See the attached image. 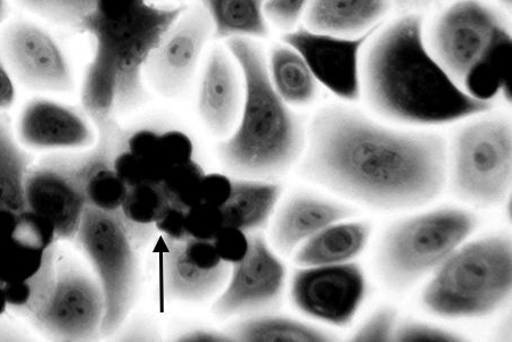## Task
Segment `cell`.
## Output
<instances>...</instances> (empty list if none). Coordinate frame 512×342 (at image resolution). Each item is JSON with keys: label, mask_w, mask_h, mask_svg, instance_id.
<instances>
[{"label": "cell", "mask_w": 512, "mask_h": 342, "mask_svg": "<svg viewBox=\"0 0 512 342\" xmlns=\"http://www.w3.org/2000/svg\"><path fill=\"white\" fill-rule=\"evenodd\" d=\"M303 178L381 212L434 202L448 177V150L435 133L383 127L343 105L317 112L309 125Z\"/></svg>", "instance_id": "6da1fadb"}, {"label": "cell", "mask_w": 512, "mask_h": 342, "mask_svg": "<svg viewBox=\"0 0 512 342\" xmlns=\"http://www.w3.org/2000/svg\"><path fill=\"white\" fill-rule=\"evenodd\" d=\"M363 48L361 87L368 105L387 120L439 125L491 111V102L467 94L429 52L420 14L379 28Z\"/></svg>", "instance_id": "7a4b0ae2"}, {"label": "cell", "mask_w": 512, "mask_h": 342, "mask_svg": "<svg viewBox=\"0 0 512 342\" xmlns=\"http://www.w3.org/2000/svg\"><path fill=\"white\" fill-rule=\"evenodd\" d=\"M227 46L242 73L244 102L235 130L219 145L220 160L238 177H279L305 149L302 123L272 86L262 48L243 38L227 40Z\"/></svg>", "instance_id": "3957f363"}, {"label": "cell", "mask_w": 512, "mask_h": 342, "mask_svg": "<svg viewBox=\"0 0 512 342\" xmlns=\"http://www.w3.org/2000/svg\"><path fill=\"white\" fill-rule=\"evenodd\" d=\"M185 6L160 7L147 0H97L79 31L88 33L119 75L117 112L142 106L147 98L144 66Z\"/></svg>", "instance_id": "277c9868"}, {"label": "cell", "mask_w": 512, "mask_h": 342, "mask_svg": "<svg viewBox=\"0 0 512 342\" xmlns=\"http://www.w3.org/2000/svg\"><path fill=\"white\" fill-rule=\"evenodd\" d=\"M511 289V238L489 236L454 250L428 283L423 303L440 318H484L508 302Z\"/></svg>", "instance_id": "5b68a950"}, {"label": "cell", "mask_w": 512, "mask_h": 342, "mask_svg": "<svg viewBox=\"0 0 512 342\" xmlns=\"http://www.w3.org/2000/svg\"><path fill=\"white\" fill-rule=\"evenodd\" d=\"M476 225L475 215L452 207L392 224L379 244L376 260L385 285L393 290L416 285L464 244Z\"/></svg>", "instance_id": "8992f818"}, {"label": "cell", "mask_w": 512, "mask_h": 342, "mask_svg": "<svg viewBox=\"0 0 512 342\" xmlns=\"http://www.w3.org/2000/svg\"><path fill=\"white\" fill-rule=\"evenodd\" d=\"M92 264L105 300L102 336L114 335L134 307L138 289L136 247L117 215L87 206L76 236Z\"/></svg>", "instance_id": "52a82bcc"}, {"label": "cell", "mask_w": 512, "mask_h": 342, "mask_svg": "<svg viewBox=\"0 0 512 342\" xmlns=\"http://www.w3.org/2000/svg\"><path fill=\"white\" fill-rule=\"evenodd\" d=\"M451 187L454 196L477 206H494L511 188V123L501 118L466 125L454 139Z\"/></svg>", "instance_id": "ba28073f"}, {"label": "cell", "mask_w": 512, "mask_h": 342, "mask_svg": "<svg viewBox=\"0 0 512 342\" xmlns=\"http://www.w3.org/2000/svg\"><path fill=\"white\" fill-rule=\"evenodd\" d=\"M502 27L499 15L481 0H458L437 16L429 52L459 85Z\"/></svg>", "instance_id": "9c48e42d"}, {"label": "cell", "mask_w": 512, "mask_h": 342, "mask_svg": "<svg viewBox=\"0 0 512 342\" xmlns=\"http://www.w3.org/2000/svg\"><path fill=\"white\" fill-rule=\"evenodd\" d=\"M105 300L96 278L73 264L59 263L56 286L33 323L45 335L63 341L102 336Z\"/></svg>", "instance_id": "30bf717a"}, {"label": "cell", "mask_w": 512, "mask_h": 342, "mask_svg": "<svg viewBox=\"0 0 512 342\" xmlns=\"http://www.w3.org/2000/svg\"><path fill=\"white\" fill-rule=\"evenodd\" d=\"M213 33L201 5L185 7L159 41L144 66V80L155 93L175 98L186 91Z\"/></svg>", "instance_id": "8fae6325"}, {"label": "cell", "mask_w": 512, "mask_h": 342, "mask_svg": "<svg viewBox=\"0 0 512 342\" xmlns=\"http://www.w3.org/2000/svg\"><path fill=\"white\" fill-rule=\"evenodd\" d=\"M27 210L54 225L57 240L76 239L87 202L80 156L52 155L32 165L26 182Z\"/></svg>", "instance_id": "7c38bea8"}, {"label": "cell", "mask_w": 512, "mask_h": 342, "mask_svg": "<svg viewBox=\"0 0 512 342\" xmlns=\"http://www.w3.org/2000/svg\"><path fill=\"white\" fill-rule=\"evenodd\" d=\"M0 54L12 77L24 87L46 93H70L74 87L62 49L36 23L18 20L8 24L0 33Z\"/></svg>", "instance_id": "4fadbf2b"}, {"label": "cell", "mask_w": 512, "mask_h": 342, "mask_svg": "<svg viewBox=\"0 0 512 342\" xmlns=\"http://www.w3.org/2000/svg\"><path fill=\"white\" fill-rule=\"evenodd\" d=\"M365 275L357 264L309 266L292 280L293 304L310 318L344 327L366 296Z\"/></svg>", "instance_id": "5bb4252c"}, {"label": "cell", "mask_w": 512, "mask_h": 342, "mask_svg": "<svg viewBox=\"0 0 512 342\" xmlns=\"http://www.w3.org/2000/svg\"><path fill=\"white\" fill-rule=\"evenodd\" d=\"M382 25L357 38L300 28L285 33L283 43L301 54L318 83L346 102H357L361 96V50Z\"/></svg>", "instance_id": "9a60e30c"}, {"label": "cell", "mask_w": 512, "mask_h": 342, "mask_svg": "<svg viewBox=\"0 0 512 342\" xmlns=\"http://www.w3.org/2000/svg\"><path fill=\"white\" fill-rule=\"evenodd\" d=\"M286 269L261 235L250 237L241 262L231 265L229 279L213 305L222 318L254 313L276 304L285 285Z\"/></svg>", "instance_id": "2e32d148"}, {"label": "cell", "mask_w": 512, "mask_h": 342, "mask_svg": "<svg viewBox=\"0 0 512 342\" xmlns=\"http://www.w3.org/2000/svg\"><path fill=\"white\" fill-rule=\"evenodd\" d=\"M18 139L24 146L37 150L79 149L96 143V131L74 108L36 98L20 114Z\"/></svg>", "instance_id": "e0dca14e"}, {"label": "cell", "mask_w": 512, "mask_h": 342, "mask_svg": "<svg viewBox=\"0 0 512 342\" xmlns=\"http://www.w3.org/2000/svg\"><path fill=\"white\" fill-rule=\"evenodd\" d=\"M229 53L219 46L212 49L198 91V112L213 135L221 138L235 130L244 102L242 73Z\"/></svg>", "instance_id": "ac0fdd59"}, {"label": "cell", "mask_w": 512, "mask_h": 342, "mask_svg": "<svg viewBox=\"0 0 512 342\" xmlns=\"http://www.w3.org/2000/svg\"><path fill=\"white\" fill-rule=\"evenodd\" d=\"M353 215L348 206L309 194H296L286 200L276 215L271 229L272 245L279 253L291 255L322 229Z\"/></svg>", "instance_id": "d6986e66"}, {"label": "cell", "mask_w": 512, "mask_h": 342, "mask_svg": "<svg viewBox=\"0 0 512 342\" xmlns=\"http://www.w3.org/2000/svg\"><path fill=\"white\" fill-rule=\"evenodd\" d=\"M119 75L113 64L101 50L94 48L92 60L87 65L81 87V105L92 121L98 136V144L113 150L125 146L126 133L115 120L118 102Z\"/></svg>", "instance_id": "ffe728a7"}, {"label": "cell", "mask_w": 512, "mask_h": 342, "mask_svg": "<svg viewBox=\"0 0 512 342\" xmlns=\"http://www.w3.org/2000/svg\"><path fill=\"white\" fill-rule=\"evenodd\" d=\"M391 0H310L305 27L324 35L357 38L382 24Z\"/></svg>", "instance_id": "44dd1931"}, {"label": "cell", "mask_w": 512, "mask_h": 342, "mask_svg": "<svg viewBox=\"0 0 512 342\" xmlns=\"http://www.w3.org/2000/svg\"><path fill=\"white\" fill-rule=\"evenodd\" d=\"M167 252L163 256V288L165 295L183 302H202L225 288L231 265L216 270L197 268L185 254V241L165 238Z\"/></svg>", "instance_id": "7402d4cb"}, {"label": "cell", "mask_w": 512, "mask_h": 342, "mask_svg": "<svg viewBox=\"0 0 512 342\" xmlns=\"http://www.w3.org/2000/svg\"><path fill=\"white\" fill-rule=\"evenodd\" d=\"M367 222H337L297 248L294 262L302 268L348 263L362 253L370 237Z\"/></svg>", "instance_id": "603a6c76"}, {"label": "cell", "mask_w": 512, "mask_h": 342, "mask_svg": "<svg viewBox=\"0 0 512 342\" xmlns=\"http://www.w3.org/2000/svg\"><path fill=\"white\" fill-rule=\"evenodd\" d=\"M512 39L502 27L473 68L468 71L462 85L470 96L491 102L502 94L511 103Z\"/></svg>", "instance_id": "cb8c5ba5"}, {"label": "cell", "mask_w": 512, "mask_h": 342, "mask_svg": "<svg viewBox=\"0 0 512 342\" xmlns=\"http://www.w3.org/2000/svg\"><path fill=\"white\" fill-rule=\"evenodd\" d=\"M114 152L110 147L97 144L89 153L80 155V170L87 206L117 215L123 221L121 208L128 187L113 170Z\"/></svg>", "instance_id": "d4e9b609"}, {"label": "cell", "mask_w": 512, "mask_h": 342, "mask_svg": "<svg viewBox=\"0 0 512 342\" xmlns=\"http://www.w3.org/2000/svg\"><path fill=\"white\" fill-rule=\"evenodd\" d=\"M282 187L276 183L244 179L233 181V189L221 207L225 225L245 232L260 229L266 225L279 197Z\"/></svg>", "instance_id": "484cf974"}, {"label": "cell", "mask_w": 512, "mask_h": 342, "mask_svg": "<svg viewBox=\"0 0 512 342\" xmlns=\"http://www.w3.org/2000/svg\"><path fill=\"white\" fill-rule=\"evenodd\" d=\"M266 0H201L218 39H266L269 23L264 16Z\"/></svg>", "instance_id": "4316f807"}, {"label": "cell", "mask_w": 512, "mask_h": 342, "mask_svg": "<svg viewBox=\"0 0 512 342\" xmlns=\"http://www.w3.org/2000/svg\"><path fill=\"white\" fill-rule=\"evenodd\" d=\"M268 71L272 86L288 105L305 106L315 102L318 81L301 54L291 46L272 47Z\"/></svg>", "instance_id": "83f0119b"}, {"label": "cell", "mask_w": 512, "mask_h": 342, "mask_svg": "<svg viewBox=\"0 0 512 342\" xmlns=\"http://www.w3.org/2000/svg\"><path fill=\"white\" fill-rule=\"evenodd\" d=\"M32 157L16 140L10 121L0 112V210H27L26 182Z\"/></svg>", "instance_id": "f1b7e54d"}, {"label": "cell", "mask_w": 512, "mask_h": 342, "mask_svg": "<svg viewBox=\"0 0 512 342\" xmlns=\"http://www.w3.org/2000/svg\"><path fill=\"white\" fill-rule=\"evenodd\" d=\"M168 204L161 186L142 183L128 188L121 215L136 248L152 238L156 230L154 223Z\"/></svg>", "instance_id": "f546056e"}, {"label": "cell", "mask_w": 512, "mask_h": 342, "mask_svg": "<svg viewBox=\"0 0 512 342\" xmlns=\"http://www.w3.org/2000/svg\"><path fill=\"white\" fill-rule=\"evenodd\" d=\"M227 335L233 340L247 342H325L324 332L310 325L289 320L262 316L236 323Z\"/></svg>", "instance_id": "4dcf8cb0"}, {"label": "cell", "mask_w": 512, "mask_h": 342, "mask_svg": "<svg viewBox=\"0 0 512 342\" xmlns=\"http://www.w3.org/2000/svg\"><path fill=\"white\" fill-rule=\"evenodd\" d=\"M205 173L200 165L191 161L173 166L161 183L168 202L183 210H189L202 202V182Z\"/></svg>", "instance_id": "1f68e13d"}, {"label": "cell", "mask_w": 512, "mask_h": 342, "mask_svg": "<svg viewBox=\"0 0 512 342\" xmlns=\"http://www.w3.org/2000/svg\"><path fill=\"white\" fill-rule=\"evenodd\" d=\"M27 10L49 22L77 29L94 11L97 0H18Z\"/></svg>", "instance_id": "d6a6232c"}, {"label": "cell", "mask_w": 512, "mask_h": 342, "mask_svg": "<svg viewBox=\"0 0 512 342\" xmlns=\"http://www.w3.org/2000/svg\"><path fill=\"white\" fill-rule=\"evenodd\" d=\"M125 146L142 163L146 183L161 186L170 168L161 153L160 133L150 129H140L126 138Z\"/></svg>", "instance_id": "836d02e7"}, {"label": "cell", "mask_w": 512, "mask_h": 342, "mask_svg": "<svg viewBox=\"0 0 512 342\" xmlns=\"http://www.w3.org/2000/svg\"><path fill=\"white\" fill-rule=\"evenodd\" d=\"M59 274L56 246L46 250L40 269L27 280L29 302L20 315L31 321L44 310L53 295Z\"/></svg>", "instance_id": "e575fe53"}, {"label": "cell", "mask_w": 512, "mask_h": 342, "mask_svg": "<svg viewBox=\"0 0 512 342\" xmlns=\"http://www.w3.org/2000/svg\"><path fill=\"white\" fill-rule=\"evenodd\" d=\"M45 253L23 247L12 239L5 241L0 244V280L3 283L28 280L40 269Z\"/></svg>", "instance_id": "d590c367"}, {"label": "cell", "mask_w": 512, "mask_h": 342, "mask_svg": "<svg viewBox=\"0 0 512 342\" xmlns=\"http://www.w3.org/2000/svg\"><path fill=\"white\" fill-rule=\"evenodd\" d=\"M11 239L35 252L45 253L55 246L57 236L51 221L43 215L26 210L18 214Z\"/></svg>", "instance_id": "8d00e7d4"}, {"label": "cell", "mask_w": 512, "mask_h": 342, "mask_svg": "<svg viewBox=\"0 0 512 342\" xmlns=\"http://www.w3.org/2000/svg\"><path fill=\"white\" fill-rule=\"evenodd\" d=\"M224 225V216L219 207L201 202L186 211L188 238L213 240Z\"/></svg>", "instance_id": "74e56055"}, {"label": "cell", "mask_w": 512, "mask_h": 342, "mask_svg": "<svg viewBox=\"0 0 512 342\" xmlns=\"http://www.w3.org/2000/svg\"><path fill=\"white\" fill-rule=\"evenodd\" d=\"M310 0H266L264 16L279 30L293 31L303 18Z\"/></svg>", "instance_id": "f35d334b"}, {"label": "cell", "mask_w": 512, "mask_h": 342, "mask_svg": "<svg viewBox=\"0 0 512 342\" xmlns=\"http://www.w3.org/2000/svg\"><path fill=\"white\" fill-rule=\"evenodd\" d=\"M212 241L222 262L229 265L241 262L250 248L247 232L229 225H224Z\"/></svg>", "instance_id": "ab89813d"}, {"label": "cell", "mask_w": 512, "mask_h": 342, "mask_svg": "<svg viewBox=\"0 0 512 342\" xmlns=\"http://www.w3.org/2000/svg\"><path fill=\"white\" fill-rule=\"evenodd\" d=\"M396 312L393 308H382L354 333L355 342H386L393 339Z\"/></svg>", "instance_id": "60d3db41"}, {"label": "cell", "mask_w": 512, "mask_h": 342, "mask_svg": "<svg viewBox=\"0 0 512 342\" xmlns=\"http://www.w3.org/2000/svg\"><path fill=\"white\" fill-rule=\"evenodd\" d=\"M160 148L169 168L193 161L194 145L186 133L170 130L160 133Z\"/></svg>", "instance_id": "b9f144b4"}, {"label": "cell", "mask_w": 512, "mask_h": 342, "mask_svg": "<svg viewBox=\"0 0 512 342\" xmlns=\"http://www.w3.org/2000/svg\"><path fill=\"white\" fill-rule=\"evenodd\" d=\"M393 341L399 342H458L461 339L449 331L431 325L409 322L395 329Z\"/></svg>", "instance_id": "7bdbcfd3"}, {"label": "cell", "mask_w": 512, "mask_h": 342, "mask_svg": "<svg viewBox=\"0 0 512 342\" xmlns=\"http://www.w3.org/2000/svg\"><path fill=\"white\" fill-rule=\"evenodd\" d=\"M185 254L197 268L205 271L216 270L224 265L212 240L188 238L185 240Z\"/></svg>", "instance_id": "ee69618b"}, {"label": "cell", "mask_w": 512, "mask_h": 342, "mask_svg": "<svg viewBox=\"0 0 512 342\" xmlns=\"http://www.w3.org/2000/svg\"><path fill=\"white\" fill-rule=\"evenodd\" d=\"M156 230L163 233L165 238L185 241L188 239L186 229V210L176 205L168 204L154 223Z\"/></svg>", "instance_id": "f6af8a7d"}, {"label": "cell", "mask_w": 512, "mask_h": 342, "mask_svg": "<svg viewBox=\"0 0 512 342\" xmlns=\"http://www.w3.org/2000/svg\"><path fill=\"white\" fill-rule=\"evenodd\" d=\"M112 166L120 180L128 188L146 183L145 171L138 158L127 149L121 150L112 158Z\"/></svg>", "instance_id": "bcb514c9"}, {"label": "cell", "mask_w": 512, "mask_h": 342, "mask_svg": "<svg viewBox=\"0 0 512 342\" xmlns=\"http://www.w3.org/2000/svg\"><path fill=\"white\" fill-rule=\"evenodd\" d=\"M231 189H233V180L220 173L205 174L202 182V203L221 208L227 202Z\"/></svg>", "instance_id": "7dc6e473"}, {"label": "cell", "mask_w": 512, "mask_h": 342, "mask_svg": "<svg viewBox=\"0 0 512 342\" xmlns=\"http://www.w3.org/2000/svg\"><path fill=\"white\" fill-rule=\"evenodd\" d=\"M15 102V87L12 80V74L0 54V111H5L12 107Z\"/></svg>", "instance_id": "c3c4849f"}, {"label": "cell", "mask_w": 512, "mask_h": 342, "mask_svg": "<svg viewBox=\"0 0 512 342\" xmlns=\"http://www.w3.org/2000/svg\"><path fill=\"white\" fill-rule=\"evenodd\" d=\"M184 342H227L233 341L227 333L209 331L203 329L192 330L184 333L178 339Z\"/></svg>", "instance_id": "681fc988"}, {"label": "cell", "mask_w": 512, "mask_h": 342, "mask_svg": "<svg viewBox=\"0 0 512 342\" xmlns=\"http://www.w3.org/2000/svg\"><path fill=\"white\" fill-rule=\"evenodd\" d=\"M18 213L10 210H0V244L12 238Z\"/></svg>", "instance_id": "f907efd6"}, {"label": "cell", "mask_w": 512, "mask_h": 342, "mask_svg": "<svg viewBox=\"0 0 512 342\" xmlns=\"http://www.w3.org/2000/svg\"><path fill=\"white\" fill-rule=\"evenodd\" d=\"M21 333L3 322H0V341H19Z\"/></svg>", "instance_id": "816d5d0a"}, {"label": "cell", "mask_w": 512, "mask_h": 342, "mask_svg": "<svg viewBox=\"0 0 512 342\" xmlns=\"http://www.w3.org/2000/svg\"><path fill=\"white\" fill-rule=\"evenodd\" d=\"M428 2V0H396L399 6L412 7Z\"/></svg>", "instance_id": "f5cc1de1"}, {"label": "cell", "mask_w": 512, "mask_h": 342, "mask_svg": "<svg viewBox=\"0 0 512 342\" xmlns=\"http://www.w3.org/2000/svg\"><path fill=\"white\" fill-rule=\"evenodd\" d=\"M8 310V305L4 295L3 285L0 286V316Z\"/></svg>", "instance_id": "db71d44e"}, {"label": "cell", "mask_w": 512, "mask_h": 342, "mask_svg": "<svg viewBox=\"0 0 512 342\" xmlns=\"http://www.w3.org/2000/svg\"><path fill=\"white\" fill-rule=\"evenodd\" d=\"M8 14V6L6 0H0V24L6 19Z\"/></svg>", "instance_id": "11a10c76"}, {"label": "cell", "mask_w": 512, "mask_h": 342, "mask_svg": "<svg viewBox=\"0 0 512 342\" xmlns=\"http://www.w3.org/2000/svg\"><path fill=\"white\" fill-rule=\"evenodd\" d=\"M499 2L502 4V5H505L506 7H510L511 8V4H512V0H499Z\"/></svg>", "instance_id": "9f6ffc18"}, {"label": "cell", "mask_w": 512, "mask_h": 342, "mask_svg": "<svg viewBox=\"0 0 512 342\" xmlns=\"http://www.w3.org/2000/svg\"><path fill=\"white\" fill-rule=\"evenodd\" d=\"M2 285H3V282H2V280H0V286H2Z\"/></svg>", "instance_id": "6f0895ef"}]
</instances>
